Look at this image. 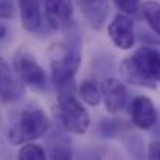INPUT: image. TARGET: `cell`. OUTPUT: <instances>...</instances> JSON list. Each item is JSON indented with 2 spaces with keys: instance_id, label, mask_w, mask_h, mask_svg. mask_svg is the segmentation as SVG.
Returning a JSON list of instances; mask_svg holds the SVG:
<instances>
[{
  "instance_id": "cell-17",
  "label": "cell",
  "mask_w": 160,
  "mask_h": 160,
  "mask_svg": "<svg viewBox=\"0 0 160 160\" xmlns=\"http://www.w3.org/2000/svg\"><path fill=\"white\" fill-rule=\"evenodd\" d=\"M45 157H47L45 149L42 146L30 143V142L25 146H22L20 151H19V159H23V160H30V159L41 160V159H45Z\"/></svg>"
},
{
  "instance_id": "cell-21",
  "label": "cell",
  "mask_w": 160,
  "mask_h": 160,
  "mask_svg": "<svg viewBox=\"0 0 160 160\" xmlns=\"http://www.w3.org/2000/svg\"><path fill=\"white\" fill-rule=\"evenodd\" d=\"M148 157L152 160H160V142H151L148 149Z\"/></svg>"
},
{
  "instance_id": "cell-6",
  "label": "cell",
  "mask_w": 160,
  "mask_h": 160,
  "mask_svg": "<svg viewBox=\"0 0 160 160\" xmlns=\"http://www.w3.org/2000/svg\"><path fill=\"white\" fill-rule=\"evenodd\" d=\"M45 19L50 28L62 31L70 27L73 19V3L72 0H45L44 2Z\"/></svg>"
},
{
  "instance_id": "cell-19",
  "label": "cell",
  "mask_w": 160,
  "mask_h": 160,
  "mask_svg": "<svg viewBox=\"0 0 160 160\" xmlns=\"http://www.w3.org/2000/svg\"><path fill=\"white\" fill-rule=\"evenodd\" d=\"M121 126H123V120H103L100 124V131L104 135H112L117 134Z\"/></svg>"
},
{
  "instance_id": "cell-2",
  "label": "cell",
  "mask_w": 160,
  "mask_h": 160,
  "mask_svg": "<svg viewBox=\"0 0 160 160\" xmlns=\"http://www.w3.org/2000/svg\"><path fill=\"white\" fill-rule=\"evenodd\" d=\"M50 121L44 110L28 109L20 113L17 121L8 131V140L12 145H22L44 137L48 131Z\"/></svg>"
},
{
  "instance_id": "cell-13",
  "label": "cell",
  "mask_w": 160,
  "mask_h": 160,
  "mask_svg": "<svg viewBox=\"0 0 160 160\" xmlns=\"http://www.w3.org/2000/svg\"><path fill=\"white\" fill-rule=\"evenodd\" d=\"M120 73L123 76V79L132 86H140V87H148V89H156V82L149 81L134 64V61L131 58H126L121 65H120Z\"/></svg>"
},
{
  "instance_id": "cell-3",
  "label": "cell",
  "mask_w": 160,
  "mask_h": 160,
  "mask_svg": "<svg viewBox=\"0 0 160 160\" xmlns=\"http://www.w3.org/2000/svg\"><path fill=\"white\" fill-rule=\"evenodd\" d=\"M56 115L65 132L86 134L90 126V117L75 93H58Z\"/></svg>"
},
{
  "instance_id": "cell-4",
  "label": "cell",
  "mask_w": 160,
  "mask_h": 160,
  "mask_svg": "<svg viewBox=\"0 0 160 160\" xmlns=\"http://www.w3.org/2000/svg\"><path fill=\"white\" fill-rule=\"evenodd\" d=\"M12 65H14L16 75L19 76V79L23 84L31 86L33 89H38V90L45 89V86H47L45 70L38 64V61L28 52L19 50L14 56Z\"/></svg>"
},
{
  "instance_id": "cell-15",
  "label": "cell",
  "mask_w": 160,
  "mask_h": 160,
  "mask_svg": "<svg viewBox=\"0 0 160 160\" xmlns=\"http://www.w3.org/2000/svg\"><path fill=\"white\" fill-rule=\"evenodd\" d=\"M142 11H143V17L148 22V25L160 38V3L154 0L145 2L142 6Z\"/></svg>"
},
{
  "instance_id": "cell-9",
  "label": "cell",
  "mask_w": 160,
  "mask_h": 160,
  "mask_svg": "<svg viewBox=\"0 0 160 160\" xmlns=\"http://www.w3.org/2000/svg\"><path fill=\"white\" fill-rule=\"evenodd\" d=\"M131 118L138 129H151L157 123V112L148 97L138 95L131 104Z\"/></svg>"
},
{
  "instance_id": "cell-20",
  "label": "cell",
  "mask_w": 160,
  "mask_h": 160,
  "mask_svg": "<svg viewBox=\"0 0 160 160\" xmlns=\"http://www.w3.org/2000/svg\"><path fill=\"white\" fill-rule=\"evenodd\" d=\"M14 17V3L12 0H0V19Z\"/></svg>"
},
{
  "instance_id": "cell-10",
  "label": "cell",
  "mask_w": 160,
  "mask_h": 160,
  "mask_svg": "<svg viewBox=\"0 0 160 160\" xmlns=\"http://www.w3.org/2000/svg\"><path fill=\"white\" fill-rule=\"evenodd\" d=\"M25 93V89H23V84L22 81L19 79V76H16L8 64L2 59L0 56V97L3 101H17L23 97Z\"/></svg>"
},
{
  "instance_id": "cell-16",
  "label": "cell",
  "mask_w": 160,
  "mask_h": 160,
  "mask_svg": "<svg viewBox=\"0 0 160 160\" xmlns=\"http://www.w3.org/2000/svg\"><path fill=\"white\" fill-rule=\"evenodd\" d=\"M79 97L82 101H86L90 106H98L101 101V90L92 79H86L79 86Z\"/></svg>"
},
{
  "instance_id": "cell-5",
  "label": "cell",
  "mask_w": 160,
  "mask_h": 160,
  "mask_svg": "<svg viewBox=\"0 0 160 160\" xmlns=\"http://www.w3.org/2000/svg\"><path fill=\"white\" fill-rule=\"evenodd\" d=\"M109 36L113 45L120 50H129L134 47L135 34H134V22L128 14H117L113 20L109 23Z\"/></svg>"
},
{
  "instance_id": "cell-11",
  "label": "cell",
  "mask_w": 160,
  "mask_h": 160,
  "mask_svg": "<svg viewBox=\"0 0 160 160\" xmlns=\"http://www.w3.org/2000/svg\"><path fill=\"white\" fill-rule=\"evenodd\" d=\"M78 5L89 25L101 30L107 17V0H78Z\"/></svg>"
},
{
  "instance_id": "cell-8",
  "label": "cell",
  "mask_w": 160,
  "mask_h": 160,
  "mask_svg": "<svg viewBox=\"0 0 160 160\" xmlns=\"http://www.w3.org/2000/svg\"><path fill=\"white\" fill-rule=\"evenodd\" d=\"M101 98L104 100L107 112L117 113L126 106L128 101V89L126 86L115 78H107L101 84Z\"/></svg>"
},
{
  "instance_id": "cell-12",
  "label": "cell",
  "mask_w": 160,
  "mask_h": 160,
  "mask_svg": "<svg viewBox=\"0 0 160 160\" xmlns=\"http://www.w3.org/2000/svg\"><path fill=\"white\" fill-rule=\"evenodd\" d=\"M22 25L27 31H38L42 25L41 0H17Z\"/></svg>"
},
{
  "instance_id": "cell-14",
  "label": "cell",
  "mask_w": 160,
  "mask_h": 160,
  "mask_svg": "<svg viewBox=\"0 0 160 160\" xmlns=\"http://www.w3.org/2000/svg\"><path fill=\"white\" fill-rule=\"evenodd\" d=\"M48 156L52 159H72V142L67 134L54 132L47 142Z\"/></svg>"
},
{
  "instance_id": "cell-22",
  "label": "cell",
  "mask_w": 160,
  "mask_h": 160,
  "mask_svg": "<svg viewBox=\"0 0 160 160\" xmlns=\"http://www.w3.org/2000/svg\"><path fill=\"white\" fill-rule=\"evenodd\" d=\"M5 36H6V27H5L3 23H0V41H2Z\"/></svg>"
},
{
  "instance_id": "cell-18",
  "label": "cell",
  "mask_w": 160,
  "mask_h": 160,
  "mask_svg": "<svg viewBox=\"0 0 160 160\" xmlns=\"http://www.w3.org/2000/svg\"><path fill=\"white\" fill-rule=\"evenodd\" d=\"M117 9L123 14H135L140 8V0H113Z\"/></svg>"
},
{
  "instance_id": "cell-1",
  "label": "cell",
  "mask_w": 160,
  "mask_h": 160,
  "mask_svg": "<svg viewBox=\"0 0 160 160\" xmlns=\"http://www.w3.org/2000/svg\"><path fill=\"white\" fill-rule=\"evenodd\" d=\"M81 64L79 50L65 45L56 44L50 50V68L52 79L58 93H75V75Z\"/></svg>"
},
{
  "instance_id": "cell-7",
  "label": "cell",
  "mask_w": 160,
  "mask_h": 160,
  "mask_svg": "<svg viewBox=\"0 0 160 160\" xmlns=\"http://www.w3.org/2000/svg\"><path fill=\"white\" fill-rule=\"evenodd\" d=\"M137 68L152 82L160 81V52L151 47H140L131 56Z\"/></svg>"
}]
</instances>
